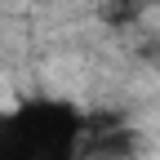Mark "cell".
<instances>
[{"label": "cell", "instance_id": "2", "mask_svg": "<svg viewBox=\"0 0 160 160\" xmlns=\"http://www.w3.org/2000/svg\"><path fill=\"white\" fill-rule=\"evenodd\" d=\"M142 156V138H138L129 125H93V116L85 120V147H80V160H138Z\"/></svg>", "mask_w": 160, "mask_h": 160}, {"label": "cell", "instance_id": "1", "mask_svg": "<svg viewBox=\"0 0 160 160\" xmlns=\"http://www.w3.org/2000/svg\"><path fill=\"white\" fill-rule=\"evenodd\" d=\"M85 120L62 98H27L0 111V160H80Z\"/></svg>", "mask_w": 160, "mask_h": 160}, {"label": "cell", "instance_id": "3", "mask_svg": "<svg viewBox=\"0 0 160 160\" xmlns=\"http://www.w3.org/2000/svg\"><path fill=\"white\" fill-rule=\"evenodd\" d=\"M142 58H147V62L160 71V40H151V45H142Z\"/></svg>", "mask_w": 160, "mask_h": 160}]
</instances>
